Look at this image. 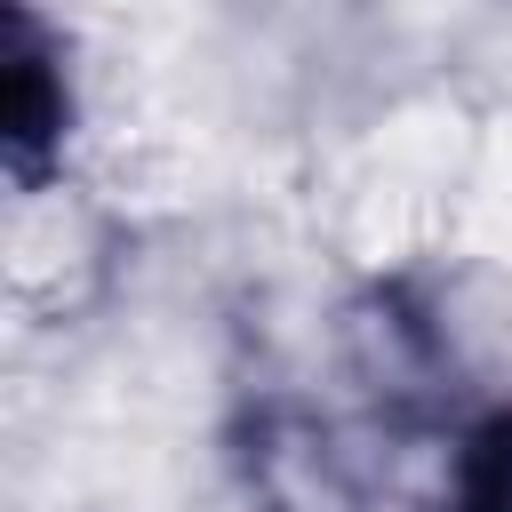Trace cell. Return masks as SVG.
<instances>
[{"label": "cell", "mask_w": 512, "mask_h": 512, "mask_svg": "<svg viewBox=\"0 0 512 512\" xmlns=\"http://www.w3.org/2000/svg\"><path fill=\"white\" fill-rule=\"evenodd\" d=\"M232 464L256 512H360V472L336 424L296 400H264L232 432Z\"/></svg>", "instance_id": "obj_1"}, {"label": "cell", "mask_w": 512, "mask_h": 512, "mask_svg": "<svg viewBox=\"0 0 512 512\" xmlns=\"http://www.w3.org/2000/svg\"><path fill=\"white\" fill-rule=\"evenodd\" d=\"M72 136V72H64V40L16 0L8 32H0V152L16 184H40L64 160Z\"/></svg>", "instance_id": "obj_2"}, {"label": "cell", "mask_w": 512, "mask_h": 512, "mask_svg": "<svg viewBox=\"0 0 512 512\" xmlns=\"http://www.w3.org/2000/svg\"><path fill=\"white\" fill-rule=\"evenodd\" d=\"M448 512H512V400L464 424L456 472H448Z\"/></svg>", "instance_id": "obj_3"}]
</instances>
